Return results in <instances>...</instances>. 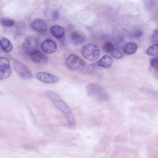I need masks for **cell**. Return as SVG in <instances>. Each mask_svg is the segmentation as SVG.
I'll return each instance as SVG.
<instances>
[{"label": "cell", "mask_w": 158, "mask_h": 158, "mask_svg": "<svg viewBox=\"0 0 158 158\" xmlns=\"http://www.w3.org/2000/svg\"><path fill=\"white\" fill-rule=\"evenodd\" d=\"M99 66L97 64L89 65L86 69L87 73L89 75L92 76L100 75V70Z\"/></svg>", "instance_id": "cell-17"}, {"label": "cell", "mask_w": 158, "mask_h": 158, "mask_svg": "<svg viewBox=\"0 0 158 158\" xmlns=\"http://www.w3.org/2000/svg\"><path fill=\"white\" fill-rule=\"evenodd\" d=\"M65 64L69 69L73 70H81L85 66V61L75 54H71L66 59Z\"/></svg>", "instance_id": "cell-3"}, {"label": "cell", "mask_w": 158, "mask_h": 158, "mask_svg": "<svg viewBox=\"0 0 158 158\" xmlns=\"http://www.w3.org/2000/svg\"><path fill=\"white\" fill-rule=\"evenodd\" d=\"M39 42L38 39L33 36L27 37L23 44V48L24 53L31 55L38 51Z\"/></svg>", "instance_id": "cell-4"}, {"label": "cell", "mask_w": 158, "mask_h": 158, "mask_svg": "<svg viewBox=\"0 0 158 158\" xmlns=\"http://www.w3.org/2000/svg\"><path fill=\"white\" fill-rule=\"evenodd\" d=\"M86 90L88 95L91 98L100 101L108 100L109 96L106 91L100 86L90 83L86 87Z\"/></svg>", "instance_id": "cell-1"}, {"label": "cell", "mask_w": 158, "mask_h": 158, "mask_svg": "<svg viewBox=\"0 0 158 158\" xmlns=\"http://www.w3.org/2000/svg\"><path fill=\"white\" fill-rule=\"evenodd\" d=\"M102 49L105 52L110 54L115 48L112 42L107 41L102 46Z\"/></svg>", "instance_id": "cell-20"}, {"label": "cell", "mask_w": 158, "mask_h": 158, "mask_svg": "<svg viewBox=\"0 0 158 158\" xmlns=\"http://www.w3.org/2000/svg\"><path fill=\"white\" fill-rule=\"evenodd\" d=\"M70 38L72 43L75 45L82 44L85 40L83 35L76 31L73 32L71 33Z\"/></svg>", "instance_id": "cell-14"}, {"label": "cell", "mask_w": 158, "mask_h": 158, "mask_svg": "<svg viewBox=\"0 0 158 158\" xmlns=\"http://www.w3.org/2000/svg\"><path fill=\"white\" fill-rule=\"evenodd\" d=\"M11 69L9 61L5 57L0 58V79L3 80L8 78L11 75Z\"/></svg>", "instance_id": "cell-6"}, {"label": "cell", "mask_w": 158, "mask_h": 158, "mask_svg": "<svg viewBox=\"0 0 158 158\" xmlns=\"http://www.w3.org/2000/svg\"><path fill=\"white\" fill-rule=\"evenodd\" d=\"M51 34L55 38L61 39L65 35V30L61 26L54 25L51 26L50 29Z\"/></svg>", "instance_id": "cell-11"}, {"label": "cell", "mask_w": 158, "mask_h": 158, "mask_svg": "<svg viewBox=\"0 0 158 158\" xmlns=\"http://www.w3.org/2000/svg\"><path fill=\"white\" fill-rule=\"evenodd\" d=\"M150 63L151 66L153 69L154 77L158 80V56L151 59Z\"/></svg>", "instance_id": "cell-18"}, {"label": "cell", "mask_w": 158, "mask_h": 158, "mask_svg": "<svg viewBox=\"0 0 158 158\" xmlns=\"http://www.w3.org/2000/svg\"><path fill=\"white\" fill-rule=\"evenodd\" d=\"M31 27L34 30L40 32H45L48 27L46 22L41 19H36L33 20L31 23Z\"/></svg>", "instance_id": "cell-9"}, {"label": "cell", "mask_w": 158, "mask_h": 158, "mask_svg": "<svg viewBox=\"0 0 158 158\" xmlns=\"http://www.w3.org/2000/svg\"><path fill=\"white\" fill-rule=\"evenodd\" d=\"M1 24L5 27H11L15 24V21L10 18H2L1 20Z\"/></svg>", "instance_id": "cell-21"}, {"label": "cell", "mask_w": 158, "mask_h": 158, "mask_svg": "<svg viewBox=\"0 0 158 158\" xmlns=\"http://www.w3.org/2000/svg\"><path fill=\"white\" fill-rule=\"evenodd\" d=\"M52 102L55 106L60 111L65 114L71 112V110L67 104L59 96Z\"/></svg>", "instance_id": "cell-10"}, {"label": "cell", "mask_w": 158, "mask_h": 158, "mask_svg": "<svg viewBox=\"0 0 158 158\" xmlns=\"http://www.w3.org/2000/svg\"><path fill=\"white\" fill-rule=\"evenodd\" d=\"M65 117L70 127H73L75 126V121L73 114L70 112L65 114Z\"/></svg>", "instance_id": "cell-23"}, {"label": "cell", "mask_w": 158, "mask_h": 158, "mask_svg": "<svg viewBox=\"0 0 158 158\" xmlns=\"http://www.w3.org/2000/svg\"><path fill=\"white\" fill-rule=\"evenodd\" d=\"M143 35V31L140 29H137L134 31L132 33L133 37L135 39L141 37Z\"/></svg>", "instance_id": "cell-24"}, {"label": "cell", "mask_w": 158, "mask_h": 158, "mask_svg": "<svg viewBox=\"0 0 158 158\" xmlns=\"http://www.w3.org/2000/svg\"><path fill=\"white\" fill-rule=\"evenodd\" d=\"M146 53L150 56H155L158 54V43L149 47L146 51Z\"/></svg>", "instance_id": "cell-19"}, {"label": "cell", "mask_w": 158, "mask_h": 158, "mask_svg": "<svg viewBox=\"0 0 158 158\" xmlns=\"http://www.w3.org/2000/svg\"><path fill=\"white\" fill-rule=\"evenodd\" d=\"M110 55L114 58L118 59L123 58L124 55V53L121 51L114 49L110 53Z\"/></svg>", "instance_id": "cell-22"}, {"label": "cell", "mask_w": 158, "mask_h": 158, "mask_svg": "<svg viewBox=\"0 0 158 158\" xmlns=\"http://www.w3.org/2000/svg\"><path fill=\"white\" fill-rule=\"evenodd\" d=\"M138 48V46L135 43L129 42L125 43L123 46V52L127 55H132L135 54Z\"/></svg>", "instance_id": "cell-12"}, {"label": "cell", "mask_w": 158, "mask_h": 158, "mask_svg": "<svg viewBox=\"0 0 158 158\" xmlns=\"http://www.w3.org/2000/svg\"><path fill=\"white\" fill-rule=\"evenodd\" d=\"M113 62V60L110 56L106 55L102 56L98 61L97 64L99 66L107 68L112 65Z\"/></svg>", "instance_id": "cell-15"}, {"label": "cell", "mask_w": 158, "mask_h": 158, "mask_svg": "<svg viewBox=\"0 0 158 158\" xmlns=\"http://www.w3.org/2000/svg\"><path fill=\"white\" fill-rule=\"evenodd\" d=\"M35 76L37 79L44 83H55L59 81L57 77L45 72H38L36 73Z\"/></svg>", "instance_id": "cell-8"}, {"label": "cell", "mask_w": 158, "mask_h": 158, "mask_svg": "<svg viewBox=\"0 0 158 158\" xmlns=\"http://www.w3.org/2000/svg\"><path fill=\"white\" fill-rule=\"evenodd\" d=\"M48 15L49 18L53 20H56L59 17L58 11L56 10H53L49 12Z\"/></svg>", "instance_id": "cell-25"}, {"label": "cell", "mask_w": 158, "mask_h": 158, "mask_svg": "<svg viewBox=\"0 0 158 158\" xmlns=\"http://www.w3.org/2000/svg\"><path fill=\"white\" fill-rule=\"evenodd\" d=\"M151 39L153 42H158V30L154 32L151 36Z\"/></svg>", "instance_id": "cell-26"}, {"label": "cell", "mask_w": 158, "mask_h": 158, "mask_svg": "<svg viewBox=\"0 0 158 158\" xmlns=\"http://www.w3.org/2000/svg\"><path fill=\"white\" fill-rule=\"evenodd\" d=\"M30 56L31 60L37 63H45L47 62L48 60V58L45 55L39 51Z\"/></svg>", "instance_id": "cell-13"}, {"label": "cell", "mask_w": 158, "mask_h": 158, "mask_svg": "<svg viewBox=\"0 0 158 158\" xmlns=\"http://www.w3.org/2000/svg\"><path fill=\"white\" fill-rule=\"evenodd\" d=\"M83 56L89 60H94L99 57L100 52L99 48L96 45L91 43L84 45L81 49Z\"/></svg>", "instance_id": "cell-2"}, {"label": "cell", "mask_w": 158, "mask_h": 158, "mask_svg": "<svg viewBox=\"0 0 158 158\" xmlns=\"http://www.w3.org/2000/svg\"><path fill=\"white\" fill-rule=\"evenodd\" d=\"M42 51L46 54H51L54 53L57 50V45L55 41L50 39L43 41L40 44Z\"/></svg>", "instance_id": "cell-7"}, {"label": "cell", "mask_w": 158, "mask_h": 158, "mask_svg": "<svg viewBox=\"0 0 158 158\" xmlns=\"http://www.w3.org/2000/svg\"><path fill=\"white\" fill-rule=\"evenodd\" d=\"M13 66L18 76L22 79L28 80L33 77L31 72L26 65L22 63L15 61L13 63Z\"/></svg>", "instance_id": "cell-5"}, {"label": "cell", "mask_w": 158, "mask_h": 158, "mask_svg": "<svg viewBox=\"0 0 158 158\" xmlns=\"http://www.w3.org/2000/svg\"><path fill=\"white\" fill-rule=\"evenodd\" d=\"M0 44L2 49L6 52L12 51L13 46L10 41L5 37L3 38L0 40Z\"/></svg>", "instance_id": "cell-16"}]
</instances>
